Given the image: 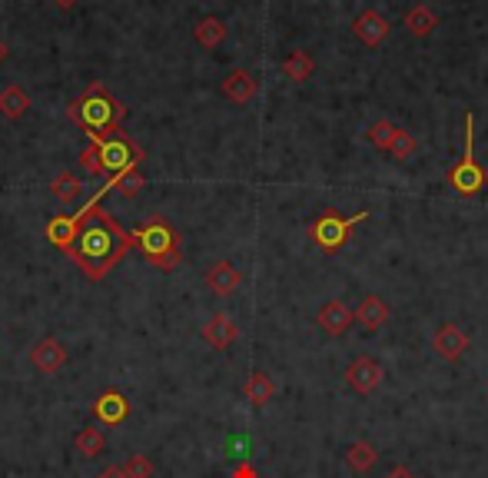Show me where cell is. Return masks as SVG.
<instances>
[{"mask_svg":"<svg viewBox=\"0 0 488 478\" xmlns=\"http://www.w3.org/2000/svg\"><path fill=\"white\" fill-rule=\"evenodd\" d=\"M133 246V233H127L120 223L113 220L110 213H103L100 206L83 220L80 233L70 243V259H74L80 273L90 283H100L107 273H110L117 263L130 253Z\"/></svg>","mask_w":488,"mask_h":478,"instance_id":"6da1fadb","label":"cell"},{"mask_svg":"<svg viewBox=\"0 0 488 478\" xmlns=\"http://www.w3.org/2000/svg\"><path fill=\"white\" fill-rule=\"evenodd\" d=\"M67 113H70V120H74L77 127L90 140L117 133L120 123L127 120V107H123L120 100H113L103 83H90V87L67 107Z\"/></svg>","mask_w":488,"mask_h":478,"instance_id":"7a4b0ae2","label":"cell"},{"mask_svg":"<svg viewBox=\"0 0 488 478\" xmlns=\"http://www.w3.org/2000/svg\"><path fill=\"white\" fill-rule=\"evenodd\" d=\"M133 246L143 253L150 266L163 269V273L176 269L180 259H183V253H180V233L166 220H160V216L157 220H147L140 230H133Z\"/></svg>","mask_w":488,"mask_h":478,"instance_id":"3957f363","label":"cell"},{"mask_svg":"<svg viewBox=\"0 0 488 478\" xmlns=\"http://www.w3.org/2000/svg\"><path fill=\"white\" fill-rule=\"evenodd\" d=\"M449 183L459 196H475L488 186V173L475 163V117L465 113V153L449 170Z\"/></svg>","mask_w":488,"mask_h":478,"instance_id":"277c9868","label":"cell"},{"mask_svg":"<svg viewBox=\"0 0 488 478\" xmlns=\"http://www.w3.org/2000/svg\"><path fill=\"white\" fill-rule=\"evenodd\" d=\"M90 143L97 147V157H100L103 173L107 176H120V173H127V170H137V166L143 163V150H140L123 130L107 133V137H93Z\"/></svg>","mask_w":488,"mask_h":478,"instance_id":"5b68a950","label":"cell"},{"mask_svg":"<svg viewBox=\"0 0 488 478\" xmlns=\"http://www.w3.org/2000/svg\"><path fill=\"white\" fill-rule=\"evenodd\" d=\"M369 220V213L362 210V213H356V216H339V213H332V210H326L319 220L309 226V236H313V243L323 253H339L346 243H349V236H352V230L359 226V223H366Z\"/></svg>","mask_w":488,"mask_h":478,"instance_id":"8992f818","label":"cell"},{"mask_svg":"<svg viewBox=\"0 0 488 478\" xmlns=\"http://www.w3.org/2000/svg\"><path fill=\"white\" fill-rule=\"evenodd\" d=\"M113 186H110V180L97 190V193L90 196V200L83 203L80 210L77 213H70V216H54V220L47 223V239L54 243V246H60V249H70V243L77 239V233H80V226H83V220L90 216L97 206H100V200H103V193H110Z\"/></svg>","mask_w":488,"mask_h":478,"instance_id":"52a82bcc","label":"cell"},{"mask_svg":"<svg viewBox=\"0 0 488 478\" xmlns=\"http://www.w3.org/2000/svg\"><path fill=\"white\" fill-rule=\"evenodd\" d=\"M386 379V369L379 366L376 358L372 356H359V358H352L349 369H346V382H349L359 396H369V392H376L379 382Z\"/></svg>","mask_w":488,"mask_h":478,"instance_id":"ba28073f","label":"cell"},{"mask_svg":"<svg viewBox=\"0 0 488 478\" xmlns=\"http://www.w3.org/2000/svg\"><path fill=\"white\" fill-rule=\"evenodd\" d=\"M352 34H356L366 47H379L389 40L392 24H389V17L386 14H379V10H362L359 17L352 20Z\"/></svg>","mask_w":488,"mask_h":478,"instance_id":"9c48e42d","label":"cell"},{"mask_svg":"<svg viewBox=\"0 0 488 478\" xmlns=\"http://www.w3.org/2000/svg\"><path fill=\"white\" fill-rule=\"evenodd\" d=\"M30 362H34L37 372L54 376V372H60V366L67 362V346L60 339H54V336H47V339H40L37 346L30 349Z\"/></svg>","mask_w":488,"mask_h":478,"instance_id":"30bf717a","label":"cell"},{"mask_svg":"<svg viewBox=\"0 0 488 478\" xmlns=\"http://www.w3.org/2000/svg\"><path fill=\"white\" fill-rule=\"evenodd\" d=\"M352 319H356V316H352V309L346 303H339V299H329V303H326L323 309L316 313L319 329H323L326 336H332V339H339L342 332L352 326Z\"/></svg>","mask_w":488,"mask_h":478,"instance_id":"8fae6325","label":"cell"},{"mask_svg":"<svg viewBox=\"0 0 488 478\" xmlns=\"http://www.w3.org/2000/svg\"><path fill=\"white\" fill-rule=\"evenodd\" d=\"M240 283H243L240 269L233 266L230 259H220V263H213V266L206 269V289H210L213 296H233L240 289Z\"/></svg>","mask_w":488,"mask_h":478,"instance_id":"7c38bea8","label":"cell"},{"mask_svg":"<svg viewBox=\"0 0 488 478\" xmlns=\"http://www.w3.org/2000/svg\"><path fill=\"white\" fill-rule=\"evenodd\" d=\"M465 349H469V336L455 322H442L439 332H435V352L442 358H449V362H459L465 356Z\"/></svg>","mask_w":488,"mask_h":478,"instance_id":"4fadbf2b","label":"cell"},{"mask_svg":"<svg viewBox=\"0 0 488 478\" xmlns=\"http://www.w3.org/2000/svg\"><path fill=\"white\" fill-rule=\"evenodd\" d=\"M236 336H240V329H236V322H233L230 313H213L210 322L203 326V339L220 352L230 349L233 342H236Z\"/></svg>","mask_w":488,"mask_h":478,"instance_id":"5bb4252c","label":"cell"},{"mask_svg":"<svg viewBox=\"0 0 488 478\" xmlns=\"http://www.w3.org/2000/svg\"><path fill=\"white\" fill-rule=\"evenodd\" d=\"M256 90H259V80L249 74V70H243V67L230 70L226 80H223V97L233 103H249L253 97H256Z\"/></svg>","mask_w":488,"mask_h":478,"instance_id":"9a60e30c","label":"cell"},{"mask_svg":"<svg viewBox=\"0 0 488 478\" xmlns=\"http://www.w3.org/2000/svg\"><path fill=\"white\" fill-rule=\"evenodd\" d=\"M93 415H97V422H103V425H120L123 419L130 415L127 396H120L117 389L103 392V396L97 399V405H93Z\"/></svg>","mask_w":488,"mask_h":478,"instance_id":"2e32d148","label":"cell"},{"mask_svg":"<svg viewBox=\"0 0 488 478\" xmlns=\"http://www.w3.org/2000/svg\"><path fill=\"white\" fill-rule=\"evenodd\" d=\"M352 316L362 322V329L379 332L389 322V306H386V299H379V296L372 293V296H366V299H362L359 309H356Z\"/></svg>","mask_w":488,"mask_h":478,"instance_id":"e0dca14e","label":"cell"},{"mask_svg":"<svg viewBox=\"0 0 488 478\" xmlns=\"http://www.w3.org/2000/svg\"><path fill=\"white\" fill-rule=\"evenodd\" d=\"M193 40L200 47H206V50H216V47L226 40V24H223L220 17H203V20H196V27H193Z\"/></svg>","mask_w":488,"mask_h":478,"instance_id":"ac0fdd59","label":"cell"},{"mask_svg":"<svg viewBox=\"0 0 488 478\" xmlns=\"http://www.w3.org/2000/svg\"><path fill=\"white\" fill-rule=\"evenodd\" d=\"M246 399L249 405H256V409H263V405L273 402V396H276V386H273V379L266 376V372H253V376L246 379Z\"/></svg>","mask_w":488,"mask_h":478,"instance_id":"d6986e66","label":"cell"},{"mask_svg":"<svg viewBox=\"0 0 488 478\" xmlns=\"http://www.w3.org/2000/svg\"><path fill=\"white\" fill-rule=\"evenodd\" d=\"M30 110V97L24 87H4L0 90V113L7 120H20Z\"/></svg>","mask_w":488,"mask_h":478,"instance_id":"ffe728a7","label":"cell"},{"mask_svg":"<svg viewBox=\"0 0 488 478\" xmlns=\"http://www.w3.org/2000/svg\"><path fill=\"white\" fill-rule=\"evenodd\" d=\"M406 27H409V34H412V37H429V34L439 27V17L432 14V7L415 4V7L406 14Z\"/></svg>","mask_w":488,"mask_h":478,"instance_id":"44dd1931","label":"cell"},{"mask_svg":"<svg viewBox=\"0 0 488 478\" xmlns=\"http://www.w3.org/2000/svg\"><path fill=\"white\" fill-rule=\"evenodd\" d=\"M313 70H316V64H313V57L306 54V50H293V54L283 60L286 80H293V83H306L309 77H313Z\"/></svg>","mask_w":488,"mask_h":478,"instance_id":"7402d4cb","label":"cell"},{"mask_svg":"<svg viewBox=\"0 0 488 478\" xmlns=\"http://www.w3.org/2000/svg\"><path fill=\"white\" fill-rule=\"evenodd\" d=\"M74 449L80 452L83 459H97V455H103V449H107V439H103V432L97 425H83L74 439Z\"/></svg>","mask_w":488,"mask_h":478,"instance_id":"603a6c76","label":"cell"},{"mask_svg":"<svg viewBox=\"0 0 488 478\" xmlns=\"http://www.w3.org/2000/svg\"><path fill=\"white\" fill-rule=\"evenodd\" d=\"M346 462H349V469H352V472L366 475V472L379 462V452L372 449L369 442H352L349 449H346Z\"/></svg>","mask_w":488,"mask_h":478,"instance_id":"cb8c5ba5","label":"cell"},{"mask_svg":"<svg viewBox=\"0 0 488 478\" xmlns=\"http://www.w3.org/2000/svg\"><path fill=\"white\" fill-rule=\"evenodd\" d=\"M50 190H54V196L60 203H74L77 196L83 193V180L77 173H57L54 183H50Z\"/></svg>","mask_w":488,"mask_h":478,"instance_id":"d4e9b609","label":"cell"},{"mask_svg":"<svg viewBox=\"0 0 488 478\" xmlns=\"http://www.w3.org/2000/svg\"><path fill=\"white\" fill-rule=\"evenodd\" d=\"M369 143L376 150H386L389 153V147H392V140H396V133H399V127L392 123V120H376V123H369Z\"/></svg>","mask_w":488,"mask_h":478,"instance_id":"484cf974","label":"cell"},{"mask_svg":"<svg viewBox=\"0 0 488 478\" xmlns=\"http://www.w3.org/2000/svg\"><path fill=\"white\" fill-rule=\"evenodd\" d=\"M107 180H110V186L120 196H137L140 190L147 186V180H143V173H140V166L137 170H127V173H120V176H107Z\"/></svg>","mask_w":488,"mask_h":478,"instance_id":"4316f807","label":"cell"},{"mask_svg":"<svg viewBox=\"0 0 488 478\" xmlns=\"http://www.w3.org/2000/svg\"><path fill=\"white\" fill-rule=\"evenodd\" d=\"M415 150H419V143H415V137L409 133V130L399 127L396 140H392V147H389V157L396 160V163H406V160L415 157Z\"/></svg>","mask_w":488,"mask_h":478,"instance_id":"83f0119b","label":"cell"},{"mask_svg":"<svg viewBox=\"0 0 488 478\" xmlns=\"http://www.w3.org/2000/svg\"><path fill=\"white\" fill-rule=\"evenodd\" d=\"M123 472H127V478H153V459L150 455H130V462L123 465Z\"/></svg>","mask_w":488,"mask_h":478,"instance_id":"f1b7e54d","label":"cell"},{"mask_svg":"<svg viewBox=\"0 0 488 478\" xmlns=\"http://www.w3.org/2000/svg\"><path fill=\"white\" fill-rule=\"evenodd\" d=\"M80 166L87 170L90 176H107L103 173V163H100V157H97V147H83V153H80Z\"/></svg>","mask_w":488,"mask_h":478,"instance_id":"f546056e","label":"cell"},{"mask_svg":"<svg viewBox=\"0 0 488 478\" xmlns=\"http://www.w3.org/2000/svg\"><path fill=\"white\" fill-rule=\"evenodd\" d=\"M97 478H127V472H123V465H107V469H100Z\"/></svg>","mask_w":488,"mask_h":478,"instance_id":"4dcf8cb0","label":"cell"},{"mask_svg":"<svg viewBox=\"0 0 488 478\" xmlns=\"http://www.w3.org/2000/svg\"><path fill=\"white\" fill-rule=\"evenodd\" d=\"M233 478H256V469L253 465H240V469L233 472Z\"/></svg>","mask_w":488,"mask_h":478,"instance_id":"1f68e13d","label":"cell"},{"mask_svg":"<svg viewBox=\"0 0 488 478\" xmlns=\"http://www.w3.org/2000/svg\"><path fill=\"white\" fill-rule=\"evenodd\" d=\"M389 478H415V475L406 469V465H399V469H392V472H389Z\"/></svg>","mask_w":488,"mask_h":478,"instance_id":"d6a6232c","label":"cell"},{"mask_svg":"<svg viewBox=\"0 0 488 478\" xmlns=\"http://www.w3.org/2000/svg\"><path fill=\"white\" fill-rule=\"evenodd\" d=\"M54 4H57L60 10H74L77 4H80V0H54Z\"/></svg>","mask_w":488,"mask_h":478,"instance_id":"836d02e7","label":"cell"},{"mask_svg":"<svg viewBox=\"0 0 488 478\" xmlns=\"http://www.w3.org/2000/svg\"><path fill=\"white\" fill-rule=\"evenodd\" d=\"M4 60H7V44L0 40V64H4Z\"/></svg>","mask_w":488,"mask_h":478,"instance_id":"e575fe53","label":"cell"}]
</instances>
